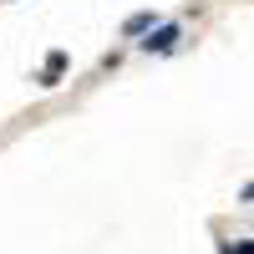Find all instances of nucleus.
<instances>
[{
	"label": "nucleus",
	"instance_id": "f257e3e1",
	"mask_svg": "<svg viewBox=\"0 0 254 254\" xmlns=\"http://www.w3.org/2000/svg\"><path fill=\"white\" fill-rule=\"evenodd\" d=\"M61 71H66V51H51V56H46V66H41V87H56Z\"/></svg>",
	"mask_w": 254,
	"mask_h": 254
},
{
	"label": "nucleus",
	"instance_id": "f03ea898",
	"mask_svg": "<svg viewBox=\"0 0 254 254\" xmlns=\"http://www.w3.org/2000/svg\"><path fill=\"white\" fill-rule=\"evenodd\" d=\"M173 41H178V26H163V31H153V36H147V41H142V46L163 56V51H173Z\"/></svg>",
	"mask_w": 254,
	"mask_h": 254
},
{
	"label": "nucleus",
	"instance_id": "7ed1b4c3",
	"mask_svg": "<svg viewBox=\"0 0 254 254\" xmlns=\"http://www.w3.org/2000/svg\"><path fill=\"white\" fill-rule=\"evenodd\" d=\"M122 31H127V36H147V31H153V15H147V10H142V15H132Z\"/></svg>",
	"mask_w": 254,
	"mask_h": 254
}]
</instances>
